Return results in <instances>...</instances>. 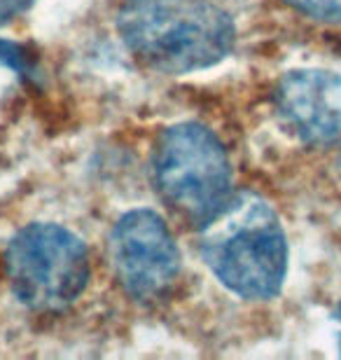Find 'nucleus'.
Instances as JSON below:
<instances>
[{"label": "nucleus", "mask_w": 341, "mask_h": 360, "mask_svg": "<svg viewBox=\"0 0 341 360\" xmlns=\"http://www.w3.org/2000/svg\"><path fill=\"white\" fill-rule=\"evenodd\" d=\"M117 31L136 61L164 75L217 66L236 42L234 19L210 0H124Z\"/></svg>", "instance_id": "f257e3e1"}, {"label": "nucleus", "mask_w": 341, "mask_h": 360, "mask_svg": "<svg viewBox=\"0 0 341 360\" xmlns=\"http://www.w3.org/2000/svg\"><path fill=\"white\" fill-rule=\"evenodd\" d=\"M199 253L210 274L250 302L271 300L288 274V239L274 206L255 192H236L201 225Z\"/></svg>", "instance_id": "f03ea898"}, {"label": "nucleus", "mask_w": 341, "mask_h": 360, "mask_svg": "<svg viewBox=\"0 0 341 360\" xmlns=\"http://www.w3.org/2000/svg\"><path fill=\"white\" fill-rule=\"evenodd\" d=\"M152 178L164 204L199 225L231 197L227 150L199 122H178L164 129L152 155Z\"/></svg>", "instance_id": "7ed1b4c3"}, {"label": "nucleus", "mask_w": 341, "mask_h": 360, "mask_svg": "<svg viewBox=\"0 0 341 360\" xmlns=\"http://www.w3.org/2000/svg\"><path fill=\"white\" fill-rule=\"evenodd\" d=\"M5 274L21 304L38 314L66 311L82 297L91 276L89 250L54 222L21 227L5 248Z\"/></svg>", "instance_id": "20e7f679"}, {"label": "nucleus", "mask_w": 341, "mask_h": 360, "mask_svg": "<svg viewBox=\"0 0 341 360\" xmlns=\"http://www.w3.org/2000/svg\"><path fill=\"white\" fill-rule=\"evenodd\" d=\"M110 262L124 292L152 304L166 297L180 274V250L164 218L152 208H134L115 222Z\"/></svg>", "instance_id": "39448f33"}, {"label": "nucleus", "mask_w": 341, "mask_h": 360, "mask_svg": "<svg viewBox=\"0 0 341 360\" xmlns=\"http://www.w3.org/2000/svg\"><path fill=\"white\" fill-rule=\"evenodd\" d=\"M276 112L283 127L311 146L341 139V73L297 68L278 80Z\"/></svg>", "instance_id": "423d86ee"}, {"label": "nucleus", "mask_w": 341, "mask_h": 360, "mask_svg": "<svg viewBox=\"0 0 341 360\" xmlns=\"http://www.w3.org/2000/svg\"><path fill=\"white\" fill-rule=\"evenodd\" d=\"M304 17L328 24H341V0H283Z\"/></svg>", "instance_id": "0eeeda50"}, {"label": "nucleus", "mask_w": 341, "mask_h": 360, "mask_svg": "<svg viewBox=\"0 0 341 360\" xmlns=\"http://www.w3.org/2000/svg\"><path fill=\"white\" fill-rule=\"evenodd\" d=\"M0 63L19 75H26L28 68H31L28 54L19 45H12V42H7V40H0Z\"/></svg>", "instance_id": "6e6552de"}, {"label": "nucleus", "mask_w": 341, "mask_h": 360, "mask_svg": "<svg viewBox=\"0 0 341 360\" xmlns=\"http://www.w3.org/2000/svg\"><path fill=\"white\" fill-rule=\"evenodd\" d=\"M28 3H31V0H0V21L14 17V14L19 10H24Z\"/></svg>", "instance_id": "1a4fd4ad"}, {"label": "nucleus", "mask_w": 341, "mask_h": 360, "mask_svg": "<svg viewBox=\"0 0 341 360\" xmlns=\"http://www.w3.org/2000/svg\"><path fill=\"white\" fill-rule=\"evenodd\" d=\"M332 319H335V326H337V344H339V354H341V302L337 304L335 314H332Z\"/></svg>", "instance_id": "9d476101"}]
</instances>
